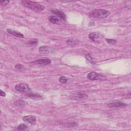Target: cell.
Segmentation results:
<instances>
[{"instance_id": "1", "label": "cell", "mask_w": 131, "mask_h": 131, "mask_svg": "<svg viewBox=\"0 0 131 131\" xmlns=\"http://www.w3.org/2000/svg\"><path fill=\"white\" fill-rule=\"evenodd\" d=\"M21 3L24 7H27L35 12H41L45 8V7L42 5L31 1L24 0L21 1Z\"/></svg>"}, {"instance_id": "2", "label": "cell", "mask_w": 131, "mask_h": 131, "mask_svg": "<svg viewBox=\"0 0 131 131\" xmlns=\"http://www.w3.org/2000/svg\"><path fill=\"white\" fill-rule=\"evenodd\" d=\"M110 11L104 9H95L89 13L90 17L95 18H104L110 14Z\"/></svg>"}, {"instance_id": "3", "label": "cell", "mask_w": 131, "mask_h": 131, "mask_svg": "<svg viewBox=\"0 0 131 131\" xmlns=\"http://www.w3.org/2000/svg\"><path fill=\"white\" fill-rule=\"evenodd\" d=\"M88 79L91 80H105L106 79V77L104 76L97 73L95 72H91L88 74L87 75Z\"/></svg>"}, {"instance_id": "4", "label": "cell", "mask_w": 131, "mask_h": 131, "mask_svg": "<svg viewBox=\"0 0 131 131\" xmlns=\"http://www.w3.org/2000/svg\"><path fill=\"white\" fill-rule=\"evenodd\" d=\"M15 90L19 92V93H25L31 91V89L29 87V86L25 83H19L16 84L14 87Z\"/></svg>"}, {"instance_id": "5", "label": "cell", "mask_w": 131, "mask_h": 131, "mask_svg": "<svg viewBox=\"0 0 131 131\" xmlns=\"http://www.w3.org/2000/svg\"><path fill=\"white\" fill-rule=\"evenodd\" d=\"M89 38L94 42H99L103 39V36L99 33L92 32L89 34Z\"/></svg>"}, {"instance_id": "6", "label": "cell", "mask_w": 131, "mask_h": 131, "mask_svg": "<svg viewBox=\"0 0 131 131\" xmlns=\"http://www.w3.org/2000/svg\"><path fill=\"white\" fill-rule=\"evenodd\" d=\"M127 104L125 103L119 101H114L108 103L107 104V106L109 108H118L126 106Z\"/></svg>"}, {"instance_id": "7", "label": "cell", "mask_w": 131, "mask_h": 131, "mask_svg": "<svg viewBox=\"0 0 131 131\" xmlns=\"http://www.w3.org/2000/svg\"><path fill=\"white\" fill-rule=\"evenodd\" d=\"M39 52L42 54H51L54 52V50L50 47L42 46L39 47Z\"/></svg>"}, {"instance_id": "8", "label": "cell", "mask_w": 131, "mask_h": 131, "mask_svg": "<svg viewBox=\"0 0 131 131\" xmlns=\"http://www.w3.org/2000/svg\"><path fill=\"white\" fill-rule=\"evenodd\" d=\"M23 120L25 122L34 125L36 122V118L33 115H27L23 118Z\"/></svg>"}, {"instance_id": "9", "label": "cell", "mask_w": 131, "mask_h": 131, "mask_svg": "<svg viewBox=\"0 0 131 131\" xmlns=\"http://www.w3.org/2000/svg\"><path fill=\"white\" fill-rule=\"evenodd\" d=\"M51 63V60L48 58L39 59L32 62V63L34 64H39V65H44V66L50 64Z\"/></svg>"}, {"instance_id": "10", "label": "cell", "mask_w": 131, "mask_h": 131, "mask_svg": "<svg viewBox=\"0 0 131 131\" xmlns=\"http://www.w3.org/2000/svg\"><path fill=\"white\" fill-rule=\"evenodd\" d=\"M51 12L53 14L59 18L61 20L65 21L66 20V15L63 12L58 10H51Z\"/></svg>"}, {"instance_id": "11", "label": "cell", "mask_w": 131, "mask_h": 131, "mask_svg": "<svg viewBox=\"0 0 131 131\" xmlns=\"http://www.w3.org/2000/svg\"><path fill=\"white\" fill-rule=\"evenodd\" d=\"M6 31L9 34H10L15 37H18V38H23L24 37V35L19 32L13 30L11 29H7L6 30Z\"/></svg>"}, {"instance_id": "12", "label": "cell", "mask_w": 131, "mask_h": 131, "mask_svg": "<svg viewBox=\"0 0 131 131\" xmlns=\"http://www.w3.org/2000/svg\"><path fill=\"white\" fill-rule=\"evenodd\" d=\"M25 97L35 100H40L42 98V97L40 95L38 94H26L25 95Z\"/></svg>"}, {"instance_id": "13", "label": "cell", "mask_w": 131, "mask_h": 131, "mask_svg": "<svg viewBox=\"0 0 131 131\" xmlns=\"http://www.w3.org/2000/svg\"><path fill=\"white\" fill-rule=\"evenodd\" d=\"M48 19L49 21L54 24H59L61 23V19L57 17L56 16L51 15L48 17Z\"/></svg>"}, {"instance_id": "14", "label": "cell", "mask_w": 131, "mask_h": 131, "mask_svg": "<svg viewBox=\"0 0 131 131\" xmlns=\"http://www.w3.org/2000/svg\"><path fill=\"white\" fill-rule=\"evenodd\" d=\"M74 97L78 99H81L88 97L86 94L84 92H77L75 94H74Z\"/></svg>"}, {"instance_id": "15", "label": "cell", "mask_w": 131, "mask_h": 131, "mask_svg": "<svg viewBox=\"0 0 131 131\" xmlns=\"http://www.w3.org/2000/svg\"><path fill=\"white\" fill-rule=\"evenodd\" d=\"M78 40L77 39H75L73 38H70L68 39L67 41H66V43L67 45H70V46H74V45H76L78 43Z\"/></svg>"}, {"instance_id": "16", "label": "cell", "mask_w": 131, "mask_h": 131, "mask_svg": "<svg viewBox=\"0 0 131 131\" xmlns=\"http://www.w3.org/2000/svg\"><path fill=\"white\" fill-rule=\"evenodd\" d=\"M25 104V102L23 100H17L14 102V105L17 107H20L24 105Z\"/></svg>"}, {"instance_id": "17", "label": "cell", "mask_w": 131, "mask_h": 131, "mask_svg": "<svg viewBox=\"0 0 131 131\" xmlns=\"http://www.w3.org/2000/svg\"><path fill=\"white\" fill-rule=\"evenodd\" d=\"M77 125V123L75 121H72V122H68L67 123H65L64 124H63L64 126H67L68 127H75Z\"/></svg>"}, {"instance_id": "18", "label": "cell", "mask_w": 131, "mask_h": 131, "mask_svg": "<svg viewBox=\"0 0 131 131\" xmlns=\"http://www.w3.org/2000/svg\"><path fill=\"white\" fill-rule=\"evenodd\" d=\"M38 43V40L37 39H32L29 40L27 42V45L29 46H35Z\"/></svg>"}, {"instance_id": "19", "label": "cell", "mask_w": 131, "mask_h": 131, "mask_svg": "<svg viewBox=\"0 0 131 131\" xmlns=\"http://www.w3.org/2000/svg\"><path fill=\"white\" fill-rule=\"evenodd\" d=\"M28 128V126L26 124L22 123L18 125L17 126V129L19 130H25Z\"/></svg>"}, {"instance_id": "20", "label": "cell", "mask_w": 131, "mask_h": 131, "mask_svg": "<svg viewBox=\"0 0 131 131\" xmlns=\"http://www.w3.org/2000/svg\"><path fill=\"white\" fill-rule=\"evenodd\" d=\"M59 81L61 83H63V84H65L67 82L68 80V78L65 76H61L59 78V79H58Z\"/></svg>"}, {"instance_id": "21", "label": "cell", "mask_w": 131, "mask_h": 131, "mask_svg": "<svg viewBox=\"0 0 131 131\" xmlns=\"http://www.w3.org/2000/svg\"><path fill=\"white\" fill-rule=\"evenodd\" d=\"M105 40L106 42L110 44V45H115L117 42V40L116 39H109V38H106Z\"/></svg>"}, {"instance_id": "22", "label": "cell", "mask_w": 131, "mask_h": 131, "mask_svg": "<svg viewBox=\"0 0 131 131\" xmlns=\"http://www.w3.org/2000/svg\"><path fill=\"white\" fill-rule=\"evenodd\" d=\"M86 59L91 63L92 64H94L95 63V61H94V59L93 58V57H92L91 56V55L89 54H86Z\"/></svg>"}, {"instance_id": "23", "label": "cell", "mask_w": 131, "mask_h": 131, "mask_svg": "<svg viewBox=\"0 0 131 131\" xmlns=\"http://www.w3.org/2000/svg\"><path fill=\"white\" fill-rule=\"evenodd\" d=\"M24 68V66L22 64H18L15 66V68L17 70H21Z\"/></svg>"}, {"instance_id": "24", "label": "cell", "mask_w": 131, "mask_h": 131, "mask_svg": "<svg viewBox=\"0 0 131 131\" xmlns=\"http://www.w3.org/2000/svg\"><path fill=\"white\" fill-rule=\"evenodd\" d=\"M10 2L9 1H1V4L2 5H6L7 4H8Z\"/></svg>"}, {"instance_id": "25", "label": "cell", "mask_w": 131, "mask_h": 131, "mask_svg": "<svg viewBox=\"0 0 131 131\" xmlns=\"http://www.w3.org/2000/svg\"><path fill=\"white\" fill-rule=\"evenodd\" d=\"M6 93L4 92H3V91H2V90H1L0 91V95H1V96H2V97H5V96H6Z\"/></svg>"}]
</instances>
